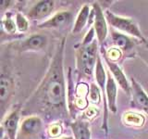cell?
Here are the masks:
<instances>
[{
  "label": "cell",
  "mask_w": 148,
  "mask_h": 139,
  "mask_svg": "<svg viewBox=\"0 0 148 139\" xmlns=\"http://www.w3.org/2000/svg\"><path fill=\"white\" fill-rule=\"evenodd\" d=\"M73 19V15L69 10H61L57 13L53 14L49 19L46 21L40 22L37 28L41 30L44 29H62L69 26L71 23Z\"/></svg>",
  "instance_id": "cell-10"
},
{
  "label": "cell",
  "mask_w": 148,
  "mask_h": 139,
  "mask_svg": "<svg viewBox=\"0 0 148 139\" xmlns=\"http://www.w3.org/2000/svg\"><path fill=\"white\" fill-rule=\"evenodd\" d=\"M55 139H73L71 136H68V137H59V138H55Z\"/></svg>",
  "instance_id": "cell-26"
},
{
  "label": "cell",
  "mask_w": 148,
  "mask_h": 139,
  "mask_svg": "<svg viewBox=\"0 0 148 139\" xmlns=\"http://www.w3.org/2000/svg\"><path fill=\"white\" fill-rule=\"evenodd\" d=\"M65 46L66 37H63L56 45L44 78L23 104L21 109L23 116L37 115L51 122H61L69 118L68 90L64 72Z\"/></svg>",
  "instance_id": "cell-1"
},
{
  "label": "cell",
  "mask_w": 148,
  "mask_h": 139,
  "mask_svg": "<svg viewBox=\"0 0 148 139\" xmlns=\"http://www.w3.org/2000/svg\"><path fill=\"white\" fill-rule=\"evenodd\" d=\"M48 44V38L45 34H34L21 40L16 46L20 52H39L44 50Z\"/></svg>",
  "instance_id": "cell-9"
},
{
  "label": "cell",
  "mask_w": 148,
  "mask_h": 139,
  "mask_svg": "<svg viewBox=\"0 0 148 139\" xmlns=\"http://www.w3.org/2000/svg\"><path fill=\"white\" fill-rule=\"evenodd\" d=\"M22 106H16L2 118L1 131L8 139H17Z\"/></svg>",
  "instance_id": "cell-7"
},
{
  "label": "cell",
  "mask_w": 148,
  "mask_h": 139,
  "mask_svg": "<svg viewBox=\"0 0 148 139\" xmlns=\"http://www.w3.org/2000/svg\"><path fill=\"white\" fill-rule=\"evenodd\" d=\"M122 122L125 126L140 128L145 122V117L137 111L129 110L122 115Z\"/></svg>",
  "instance_id": "cell-17"
},
{
  "label": "cell",
  "mask_w": 148,
  "mask_h": 139,
  "mask_svg": "<svg viewBox=\"0 0 148 139\" xmlns=\"http://www.w3.org/2000/svg\"><path fill=\"white\" fill-rule=\"evenodd\" d=\"M92 7L88 4H84L79 10L75 22H74L71 32L72 34H78L84 29L87 23L90 24V18H91Z\"/></svg>",
  "instance_id": "cell-15"
},
{
  "label": "cell",
  "mask_w": 148,
  "mask_h": 139,
  "mask_svg": "<svg viewBox=\"0 0 148 139\" xmlns=\"http://www.w3.org/2000/svg\"><path fill=\"white\" fill-rule=\"evenodd\" d=\"M13 3H15V1H10V0H3L0 4V9H1V12L3 13V15L5 13L8 12V9L10 8Z\"/></svg>",
  "instance_id": "cell-25"
},
{
  "label": "cell",
  "mask_w": 148,
  "mask_h": 139,
  "mask_svg": "<svg viewBox=\"0 0 148 139\" xmlns=\"http://www.w3.org/2000/svg\"><path fill=\"white\" fill-rule=\"evenodd\" d=\"M103 95H102V92L100 90V88L98 85L95 83H92L90 85V91H89V96H88V99L89 102L92 103V105H98L101 102V98Z\"/></svg>",
  "instance_id": "cell-20"
},
{
  "label": "cell",
  "mask_w": 148,
  "mask_h": 139,
  "mask_svg": "<svg viewBox=\"0 0 148 139\" xmlns=\"http://www.w3.org/2000/svg\"><path fill=\"white\" fill-rule=\"evenodd\" d=\"M110 37L114 46L119 48L123 53H130L135 47V40H133L131 36L119 32L112 28L110 32Z\"/></svg>",
  "instance_id": "cell-13"
},
{
  "label": "cell",
  "mask_w": 148,
  "mask_h": 139,
  "mask_svg": "<svg viewBox=\"0 0 148 139\" xmlns=\"http://www.w3.org/2000/svg\"><path fill=\"white\" fill-rule=\"evenodd\" d=\"M15 93V78L9 71L8 66L2 63L1 76H0V109L2 118L6 116L12 97Z\"/></svg>",
  "instance_id": "cell-4"
},
{
  "label": "cell",
  "mask_w": 148,
  "mask_h": 139,
  "mask_svg": "<svg viewBox=\"0 0 148 139\" xmlns=\"http://www.w3.org/2000/svg\"><path fill=\"white\" fill-rule=\"evenodd\" d=\"M92 27L95 28L96 39L98 41L101 47H104V43L108 34V21L105 16V12L98 3H94L92 5Z\"/></svg>",
  "instance_id": "cell-6"
},
{
  "label": "cell",
  "mask_w": 148,
  "mask_h": 139,
  "mask_svg": "<svg viewBox=\"0 0 148 139\" xmlns=\"http://www.w3.org/2000/svg\"><path fill=\"white\" fill-rule=\"evenodd\" d=\"M97 39L88 45H80L76 50V67L80 75L92 77L95 73L97 58H98Z\"/></svg>",
  "instance_id": "cell-2"
},
{
  "label": "cell",
  "mask_w": 148,
  "mask_h": 139,
  "mask_svg": "<svg viewBox=\"0 0 148 139\" xmlns=\"http://www.w3.org/2000/svg\"><path fill=\"white\" fill-rule=\"evenodd\" d=\"M46 133H47L48 136L51 139L55 138H59L61 136V134L63 133V126L61 122H51L47 129H46Z\"/></svg>",
  "instance_id": "cell-21"
},
{
  "label": "cell",
  "mask_w": 148,
  "mask_h": 139,
  "mask_svg": "<svg viewBox=\"0 0 148 139\" xmlns=\"http://www.w3.org/2000/svg\"><path fill=\"white\" fill-rule=\"evenodd\" d=\"M101 56L103 57V59L106 65V67H108V70L110 72V73L112 74V76L114 78V80L116 81V83H117V85H119V86L121 88L128 96H131V92H132L131 83L129 82L126 75H125V73L122 71V69L119 67V65L118 63L110 61L102 52H101Z\"/></svg>",
  "instance_id": "cell-12"
},
{
  "label": "cell",
  "mask_w": 148,
  "mask_h": 139,
  "mask_svg": "<svg viewBox=\"0 0 148 139\" xmlns=\"http://www.w3.org/2000/svg\"><path fill=\"white\" fill-rule=\"evenodd\" d=\"M15 22L17 25V29L20 32H25L29 29V20L24 14L17 12L15 14Z\"/></svg>",
  "instance_id": "cell-22"
},
{
  "label": "cell",
  "mask_w": 148,
  "mask_h": 139,
  "mask_svg": "<svg viewBox=\"0 0 148 139\" xmlns=\"http://www.w3.org/2000/svg\"><path fill=\"white\" fill-rule=\"evenodd\" d=\"M105 16L106 21L112 29L131 37H134L137 41H140L143 45L148 42V40H146L145 37L143 35L142 31L133 19L117 15L110 10H106Z\"/></svg>",
  "instance_id": "cell-3"
},
{
  "label": "cell",
  "mask_w": 148,
  "mask_h": 139,
  "mask_svg": "<svg viewBox=\"0 0 148 139\" xmlns=\"http://www.w3.org/2000/svg\"><path fill=\"white\" fill-rule=\"evenodd\" d=\"M98 112H99V109L97 108L95 105L89 106L84 110V118L88 119V120H91L92 118H95V116H97Z\"/></svg>",
  "instance_id": "cell-23"
},
{
  "label": "cell",
  "mask_w": 148,
  "mask_h": 139,
  "mask_svg": "<svg viewBox=\"0 0 148 139\" xmlns=\"http://www.w3.org/2000/svg\"><path fill=\"white\" fill-rule=\"evenodd\" d=\"M143 45H145V49L139 52V57L148 66V42L146 44H143Z\"/></svg>",
  "instance_id": "cell-24"
},
{
  "label": "cell",
  "mask_w": 148,
  "mask_h": 139,
  "mask_svg": "<svg viewBox=\"0 0 148 139\" xmlns=\"http://www.w3.org/2000/svg\"><path fill=\"white\" fill-rule=\"evenodd\" d=\"M56 2L52 0L38 1L28 9L25 16L28 20L43 22L53 15Z\"/></svg>",
  "instance_id": "cell-8"
},
{
  "label": "cell",
  "mask_w": 148,
  "mask_h": 139,
  "mask_svg": "<svg viewBox=\"0 0 148 139\" xmlns=\"http://www.w3.org/2000/svg\"><path fill=\"white\" fill-rule=\"evenodd\" d=\"M106 72H108V82H106V104H108V108L111 112L116 113L118 110L117 108L118 85L108 70L106 71Z\"/></svg>",
  "instance_id": "cell-14"
},
{
  "label": "cell",
  "mask_w": 148,
  "mask_h": 139,
  "mask_svg": "<svg viewBox=\"0 0 148 139\" xmlns=\"http://www.w3.org/2000/svg\"><path fill=\"white\" fill-rule=\"evenodd\" d=\"M101 52L103 53L106 58H108L110 61L118 63L120 59H121L123 52L119 48L116 47V46H112L108 50H105L104 47H101Z\"/></svg>",
  "instance_id": "cell-19"
},
{
  "label": "cell",
  "mask_w": 148,
  "mask_h": 139,
  "mask_svg": "<svg viewBox=\"0 0 148 139\" xmlns=\"http://www.w3.org/2000/svg\"><path fill=\"white\" fill-rule=\"evenodd\" d=\"M132 106L148 115V95L135 78H131Z\"/></svg>",
  "instance_id": "cell-11"
},
{
  "label": "cell",
  "mask_w": 148,
  "mask_h": 139,
  "mask_svg": "<svg viewBox=\"0 0 148 139\" xmlns=\"http://www.w3.org/2000/svg\"><path fill=\"white\" fill-rule=\"evenodd\" d=\"M44 132L43 118L37 115L27 116L21 123L17 139H41Z\"/></svg>",
  "instance_id": "cell-5"
},
{
  "label": "cell",
  "mask_w": 148,
  "mask_h": 139,
  "mask_svg": "<svg viewBox=\"0 0 148 139\" xmlns=\"http://www.w3.org/2000/svg\"><path fill=\"white\" fill-rule=\"evenodd\" d=\"M1 25H2V29L8 34H14L18 31L15 19L12 18V14L8 11L2 16Z\"/></svg>",
  "instance_id": "cell-18"
},
{
  "label": "cell",
  "mask_w": 148,
  "mask_h": 139,
  "mask_svg": "<svg viewBox=\"0 0 148 139\" xmlns=\"http://www.w3.org/2000/svg\"><path fill=\"white\" fill-rule=\"evenodd\" d=\"M74 139H91L89 122L85 120H76L71 123Z\"/></svg>",
  "instance_id": "cell-16"
}]
</instances>
